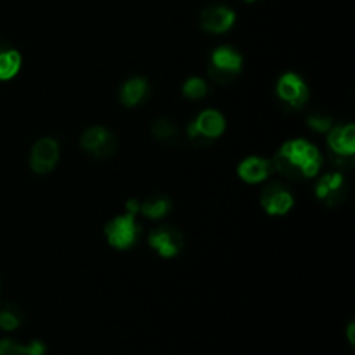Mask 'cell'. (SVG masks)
Listing matches in <instances>:
<instances>
[{"mask_svg": "<svg viewBox=\"0 0 355 355\" xmlns=\"http://www.w3.org/2000/svg\"><path fill=\"white\" fill-rule=\"evenodd\" d=\"M321 165L322 156L314 144L307 141H290L277 151L272 166L288 179H311L318 175Z\"/></svg>", "mask_w": 355, "mask_h": 355, "instance_id": "obj_1", "label": "cell"}, {"mask_svg": "<svg viewBox=\"0 0 355 355\" xmlns=\"http://www.w3.org/2000/svg\"><path fill=\"white\" fill-rule=\"evenodd\" d=\"M243 58L241 54L231 47L215 49L210 59V76L218 83H229L241 73Z\"/></svg>", "mask_w": 355, "mask_h": 355, "instance_id": "obj_2", "label": "cell"}, {"mask_svg": "<svg viewBox=\"0 0 355 355\" xmlns=\"http://www.w3.org/2000/svg\"><path fill=\"white\" fill-rule=\"evenodd\" d=\"M80 146L94 158H110L116 153L118 141L104 127H90L80 137Z\"/></svg>", "mask_w": 355, "mask_h": 355, "instance_id": "obj_3", "label": "cell"}, {"mask_svg": "<svg viewBox=\"0 0 355 355\" xmlns=\"http://www.w3.org/2000/svg\"><path fill=\"white\" fill-rule=\"evenodd\" d=\"M139 225L135 222V215L128 214L123 217H116L106 225V238L111 246L120 250H127L137 241Z\"/></svg>", "mask_w": 355, "mask_h": 355, "instance_id": "obj_4", "label": "cell"}, {"mask_svg": "<svg viewBox=\"0 0 355 355\" xmlns=\"http://www.w3.org/2000/svg\"><path fill=\"white\" fill-rule=\"evenodd\" d=\"M277 96L293 110H300L309 101V89L304 80L295 73H286L277 82Z\"/></svg>", "mask_w": 355, "mask_h": 355, "instance_id": "obj_5", "label": "cell"}, {"mask_svg": "<svg viewBox=\"0 0 355 355\" xmlns=\"http://www.w3.org/2000/svg\"><path fill=\"white\" fill-rule=\"evenodd\" d=\"M149 246L158 252L163 259L179 255L184 246V238L172 225H162L149 234Z\"/></svg>", "mask_w": 355, "mask_h": 355, "instance_id": "obj_6", "label": "cell"}, {"mask_svg": "<svg viewBox=\"0 0 355 355\" xmlns=\"http://www.w3.org/2000/svg\"><path fill=\"white\" fill-rule=\"evenodd\" d=\"M59 162V144L51 137H44L33 146L30 166L35 173H49Z\"/></svg>", "mask_w": 355, "mask_h": 355, "instance_id": "obj_7", "label": "cell"}, {"mask_svg": "<svg viewBox=\"0 0 355 355\" xmlns=\"http://www.w3.org/2000/svg\"><path fill=\"white\" fill-rule=\"evenodd\" d=\"M315 194H318L319 201L326 205V207H336L342 203L347 196V182L343 173H326L315 187Z\"/></svg>", "mask_w": 355, "mask_h": 355, "instance_id": "obj_8", "label": "cell"}, {"mask_svg": "<svg viewBox=\"0 0 355 355\" xmlns=\"http://www.w3.org/2000/svg\"><path fill=\"white\" fill-rule=\"evenodd\" d=\"M260 203L269 215H286L295 201L286 187L281 186L279 182H272L262 191Z\"/></svg>", "mask_w": 355, "mask_h": 355, "instance_id": "obj_9", "label": "cell"}, {"mask_svg": "<svg viewBox=\"0 0 355 355\" xmlns=\"http://www.w3.org/2000/svg\"><path fill=\"white\" fill-rule=\"evenodd\" d=\"M234 10L220 6V3H214V6L207 7L200 17L201 28L210 31V33H225V31L234 26Z\"/></svg>", "mask_w": 355, "mask_h": 355, "instance_id": "obj_10", "label": "cell"}, {"mask_svg": "<svg viewBox=\"0 0 355 355\" xmlns=\"http://www.w3.org/2000/svg\"><path fill=\"white\" fill-rule=\"evenodd\" d=\"M270 172H272V163L269 159L259 158V156L243 159L238 166V175L248 184L263 182L270 175Z\"/></svg>", "mask_w": 355, "mask_h": 355, "instance_id": "obj_11", "label": "cell"}, {"mask_svg": "<svg viewBox=\"0 0 355 355\" xmlns=\"http://www.w3.org/2000/svg\"><path fill=\"white\" fill-rule=\"evenodd\" d=\"M328 144L331 151L338 156H354L355 153V127L343 125L329 132Z\"/></svg>", "mask_w": 355, "mask_h": 355, "instance_id": "obj_12", "label": "cell"}, {"mask_svg": "<svg viewBox=\"0 0 355 355\" xmlns=\"http://www.w3.org/2000/svg\"><path fill=\"white\" fill-rule=\"evenodd\" d=\"M191 125H193L200 134H203L205 137L210 139V141L220 137L225 130L224 116L215 110H207L203 111V113H200L196 120Z\"/></svg>", "mask_w": 355, "mask_h": 355, "instance_id": "obj_13", "label": "cell"}, {"mask_svg": "<svg viewBox=\"0 0 355 355\" xmlns=\"http://www.w3.org/2000/svg\"><path fill=\"white\" fill-rule=\"evenodd\" d=\"M149 97V83L146 78H130L123 83L120 90L121 104L127 107H135Z\"/></svg>", "mask_w": 355, "mask_h": 355, "instance_id": "obj_14", "label": "cell"}, {"mask_svg": "<svg viewBox=\"0 0 355 355\" xmlns=\"http://www.w3.org/2000/svg\"><path fill=\"white\" fill-rule=\"evenodd\" d=\"M21 55L6 42H0V80H10L19 73Z\"/></svg>", "mask_w": 355, "mask_h": 355, "instance_id": "obj_15", "label": "cell"}, {"mask_svg": "<svg viewBox=\"0 0 355 355\" xmlns=\"http://www.w3.org/2000/svg\"><path fill=\"white\" fill-rule=\"evenodd\" d=\"M170 210H172V201L165 196H151L144 203L139 205V211L155 220L165 217L166 214H170Z\"/></svg>", "mask_w": 355, "mask_h": 355, "instance_id": "obj_16", "label": "cell"}, {"mask_svg": "<svg viewBox=\"0 0 355 355\" xmlns=\"http://www.w3.org/2000/svg\"><path fill=\"white\" fill-rule=\"evenodd\" d=\"M153 135L165 144H177L179 141V128L168 118H158L151 127Z\"/></svg>", "mask_w": 355, "mask_h": 355, "instance_id": "obj_17", "label": "cell"}, {"mask_svg": "<svg viewBox=\"0 0 355 355\" xmlns=\"http://www.w3.org/2000/svg\"><path fill=\"white\" fill-rule=\"evenodd\" d=\"M24 321V314L19 307L16 305H6L0 311V328L3 331H14L19 328Z\"/></svg>", "mask_w": 355, "mask_h": 355, "instance_id": "obj_18", "label": "cell"}, {"mask_svg": "<svg viewBox=\"0 0 355 355\" xmlns=\"http://www.w3.org/2000/svg\"><path fill=\"white\" fill-rule=\"evenodd\" d=\"M208 92V87L207 83L203 82L201 78L198 76H193V78L187 80L182 87V94L187 97V99H203Z\"/></svg>", "mask_w": 355, "mask_h": 355, "instance_id": "obj_19", "label": "cell"}, {"mask_svg": "<svg viewBox=\"0 0 355 355\" xmlns=\"http://www.w3.org/2000/svg\"><path fill=\"white\" fill-rule=\"evenodd\" d=\"M331 116L326 113H322V111H318V113H312L311 116H309V127L312 128V130L315 132H321V134H324V132H328L329 128H331Z\"/></svg>", "mask_w": 355, "mask_h": 355, "instance_id": "obj_20", "label": "cell"}, {"mask_svg": "<svg viewBox=\"0 0 355 355\" xmlns=\"http://www.w3.org/2000/svg\"><path fill=\"white\" fill-rule=\"evenodd\" d=\"M0 355H24L23 345H17L10 340H0Z\"/></svg>", "mask_w": 355, "mask_h": 355, "instance_id": "obj_21", "label": "cell"}, {"mask_svg": "<svg viewBox=\"0 0 355 355\" xmlns=\"http://www.w3.org/2000/svg\"><path fill=\"white\" fill-rule=\"evenodd\" d=\"M187 135H189L191 142H193L194 146H200V148H205V146L211 144L210 139H207L203 134H200V132H198L193 125H189V127H187Z\"/></svg>", "mask_w": 355, "mask_h": 355, "instance_id": "obj_22", "label": "cell"}, {"mask_svg": "<svg viewBox=\"0 0 355 355\" xmlns=\"http://www.w3.org/2000/svg\"><path fill=\"white\" fill-rule=\"evenodd\" d=\"M23 354L24 355H44L45 354V345L42 342H31L30 345L23 347Z\"/></svg>", "mask_w": 355, "mask_h": 355, "instance_id": "obj_23", "label": "cell"}, {"mask_svg": "<svg viewBox=\"0 0 355 355\" xmlns=\"http://www.w3.org/2000/svg\"><path fill=\"white\" fill-rule=\"evenodd\" d=\"M349 340L350 343H354V322L349 326Z\"/></svg>", "mask_w": 355, "mask_h": 355, "instance_id": "obj_24", "label": "cell"}, {"mask_svg": "<svg viewBox=\"0 0 355 355\" xmlns=\"http://www.w3.org/2000/svg\"><path fill=\"white\" fill-rule=\"evenodd\" d=\"M245 2H248V3H255V2H259V0H245Z\"/></svg>", "mask_w": 355, "mask_h": 355, "instance_id": "obj_25", "label": "cell"}]
</instances>
